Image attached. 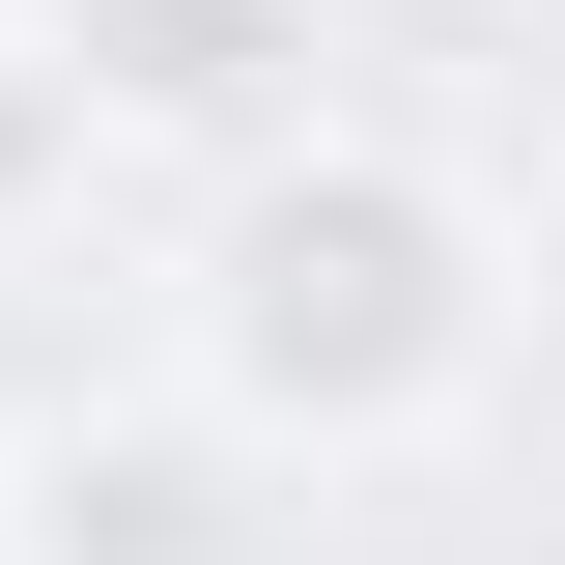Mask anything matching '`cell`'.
<instances>
[{"label": "cell", "instance_id": "cell-3", "mask_svg": "<svg viewBox=\"0 0 565 565\" xmlns=\"http://www.w3.org/2000/svg\"><path fill=\"white\" fill-rule=\"evenodd\" d=\"M0 565H226V452L199 424H29L0 452Z\"/></svg>", "mask_w": 565, "mask_h": 565}, {"label": "cell", "instance_id": "cell-2", "mask_svg": "<svg viewBox=\"0 0 565 565\" xmlns=\"http://www.w3.org/2000/svg\"><path fill=\"white\" fill-rule=\"evenodd\" d=\"M29 85L114 141H255L311 85V0H29Z\"/></svg>", "mask_w": 565, "mask_h": 565}, {"label": "cell", "instance_id": "cell-1", "mask_svg": "<svg viewBox=\"0 0 565 565\" xmlns=\"http://www.w3.org/2000/svg\"><path fill=\"white\" fill-rule=\"evenodd\" d=\"M199 340L255 424H311V452H367V424L481 396V199L452 170H396V141H282L255 199H226V282Z\"/></svg>", "mask_w": 565, "mask_h": 565}]
</instances>
